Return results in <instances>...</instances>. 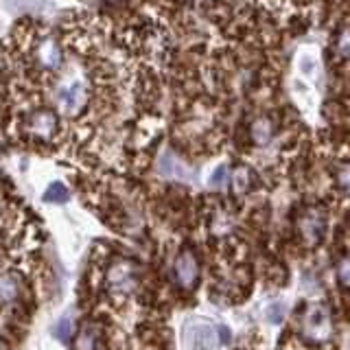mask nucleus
Here are the masks:
<instances>
[{
  "label": "nucleus",
  "instance_id": "obj_15",
  "mask_svg": "<svg viewBox=\"0 0 350 350\" xmlns=\"http://www.w3.org/2000/svg\"><path fill=\"white\" fill-rule=\"evenodd\" d=\"M224 175H226V167L217 169V173L213 175V184H221L224 182Z\"/></svg>",
  "mask_w": 350,
  "mask_h": 350
},
{
  "label": "nucleus",
  "instance_id": "obj_2",
  "mask_svg": "<svg viewBox=\"0 0 350 350\" xmlns=\"http://www.w3.org/2000/svg\"><path fill=\"white\" fill-rule=\"evenodd\" d=\"M25 129L33 140H51L59 129V116L49 107L31 109L25 118Z\"/></svg>",
  "mask_w": 350,
  "mask_h": 350
},
{
  "label": "nucleus",
  "instance_id": "obj_13",
  "mask_svg": "<svg viewBox=\"0 0 350 350\" xmlns=\"http://www.w3.org/2000/svg\"><path fill=\"white\" fill-rule=\"evenodd\" d=\"M337 280L344 284V287H350V256L342 258L337 265Z\"/></svg>",
  "mask_w": 350,
  "mask_h": 350
},
{
  "label": "nucleus",
  "instance_id": "obj_8",
  "mask_svg": "<svg viewBox=\"0 0 350 350\" xmlns=\"http://www.w3.org/2000/svg\"><path fill=\"white\" fill-rule=\"evenodd\" d=\"M22 295V280L18 273H0V304H16Z\"/></svg>",
  "mask_w": 350,
  "mask_h": 350
},
{
  "label": "nucleus",
  "instance_id": "obj_5",
  "mask_svg": "<svg viewBox=\"0 0 350 350\" xmlns=\"http://www.w3.org/2000/svg\"><path fill=\"white\" fill-rule=\"evenodd\" d=\"M298 232L306 245H317L326 232V217L320 211H315V208L302 213L298 219Z\"/></svg>",
  "mask_w": 350,
  "mask_h": 350
},
{
  "label": "nucleus",
  "instance_id": "obj_14",
  "mask_svg": "<svg viewBox=\"0 0 350 350\" xmlns=\"http://www.w3.org/2000/svg\"><path fill=\"white\" fill-rule=\"evenodd\" d=\"M337 184L342 186L346 193H350V164H346L344 169H339V173H337Z\"/></svg>",
  "mask_w": 350,
  "mask_h": 350
},
{
  "label": "nucleus",
  "instance_id": "obj_10",
  "mask_svg": "<svg viewBox=\"0 0 350 350\" xmlns=\"http://www.w3.org/2000/svg\"><path fill=\"white\" fill-rule=\"evenodd\" d=\"M309 326H311V335H322L326 337L331 331V324H328V317L322 309H315L309 317Z\"/></svg>",
  "mask_w": 350,
  "mask_h": 350
},
{
  "label": "nucleus",
  "instance_id": "obj_1",
  "mask_svg": "<svg viewBox=\"0 0 350 350\" xmlns=\"http://www.w3.org/2000/svg\"><path fill=\"white\" fill-rule=\"evenodd\" d=\"M31 57L36 59L40 70L55 72L64 66V49L53 36H36L31 44Z\"/></svg>",
  "mask_w": 350,
  "mask_h": 350
},
{
  "label": "nucleus",
  "instance_id": "obj_6",
  "mask_svg": "<svg viewBox=\"0 0 350 350\" xmlns=\"http://www.w3.org/2000/svg\"><path fill=\"white\" fill-rule=\"evenodd\" d=\"M55 98H57V105L64 112H77L85 101V88L81 85V81H75L70 85L59 88Z\"/></svg>",
  "mask_w": 350,
  "mask_h": 350
},
{
  "label": "nucleus",
  "instance_id": "obj_4",
  "mask_svg": "<svg viewBox=\"0 0 350 350\" xmlns=\"http://www.w3.org/2000/svg\"><path fill=\"white\" fill-rule=\"evenodd\" d=\"M173 273L178 284H182L184 289H195L197 282H200V262H197L195 254L191 250H182L178 258L173 262Z\"/></svg>",
  "mask_w": 350,
  "mask_h": 350
},
{
  "label": "nucleus",
  "instance_id": "obj_7",
  "mask_svg": "<svg viewBox=\"0 0 350 350\" xmlns=\"http://www.w3.org/2000/svg\"><path fill=\"white\" fill-rule=\"evenodd\" d=\"M103 348V337L98 324L88 322L79 328V333L75 337V348L72 350H101Z\"/></svg>",
  "mask_w": 350,
  "mask_h": 350
},
{
  "label": "nucleus",
  "instance_id": "obj_11",
  "mask_svg": "<svg viewBox=\"0 0 350 350\" xmlns=\"http://www.w3.org/2000/svg\"><path fill=\"white\" fill-rule=\"evenodd\" d=\"M250 184H252V173H250V169L241 167V169L234 173V178H232L234 191H237V193H245V191L250 189Z\"/></svg>",
  "mask_w": 350,
  "mask_h": 350
},
{
  "label": "nucleus",
  "instance_id": "obj_12",
  "mask_svg": "<svg viewBox=\"0 0 350 350\" xmlns=\"http://www.w3.org/2000/svg\"><path fill=\"white\" fill-rule=\"evenodd\" d=\"M46 197L49 202H66V197H68V191H66V186L62 182H55L49 186V191H46Z\"/></svg>",
  "mask_w": 350,
  "mask_h": 350
},
{
  "label": "nucleus",
  "instance_id": "obj_3",
  "mask_svg": "<svg viewBox=\"0 0 350 350\" xmlns=\"http://www.w3.org/2000/svg\"><path fill=\"white\" fill-rule=\"evenodd\" d=\"M217 333L208 322H191L184 326V350H215Z\"/></svg>",
  "mask_w": 350,
  "mask_h": 350
},
{
  "label": "nucleus",
  "instance_id": "obj_9",
  "mask_svg": "<svg viewBox=\"0 0 350 350\" xmlns=\"http://www.w3.org/2000/svg\"><path fill=\"white\" fill-rule=\"evenodd\" d=\"M273 136V125L269 118H258L254 125H252V138H254L256 145H267Z\"/></svg>",
  "mask_w": 350,
  "mask_h": 350
}]
</instances>
